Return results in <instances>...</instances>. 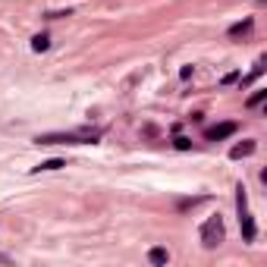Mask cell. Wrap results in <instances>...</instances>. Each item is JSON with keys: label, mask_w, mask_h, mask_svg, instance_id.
Here are the masks:
<instances>
[{"label": "cell", "mask_w": 267, "mask_h": 267, "mask_svg": "<svg viewBox=\"0 0 267 267\" xmlns=\"http://www.w3.org/2000/svg\"><path fill=\"white\" fill-rule=\"evenodd\" d=\"M101 132L91 129V132H48V135H38L35 142L38 145H88V142H98Z\"/></svg>", "instance_id": "obj_1"}, {"label": "cell", "mask_w": 267, "mask_h": 267, "mask_svg": "<svg viewBox=\"0 0 267 267\" xmlns=\"http://www.w3.org/2000/svg\"><path fill=\"white\" fill-rule=\"evenodd\" d=\"M236 208H239L242 236H245V242H251V239H255V220H251V214H249V198H245V189H242V185L236 189Z\"/></svg>", "instance_id": "obj_2"}, {"label": "cell", "mask_w": 267, "mask_h": 267, "mask_svg": "<svg viewBox=\"0 0 267 267\" xmlns=\"http://www.w3.org/2000/svg\"><path fill=\"white\" fill-rule=\"evenodd\" d=\"M201 242L208 245V249H214V245L223 242V220H220V217L204 220V226H201Z\"/></svg>", "instance_id": "obj_3"}, {"label": "cell", "mask_w": 267, "mask_h": 267, "mask_svg": "<svg viewBox=\"0 0 267 267\" xmlns=\"http://www.w3.org/2000/svg\"><path fill=\"white\" fill-rule=\"evenodd\" d=\"M236 129H239L236 123H220V126H211V129L204 132V138H208V142H223V138L236 135Z\"/></svg>", "instance_id": "obj_4"}, {"label": "cell", "mask_w": 267, "mask_h": 267, "mask_svg": "<svg viewBox=\"0 0 267 267\" xmlns=\"http://www.w3.org/2000/svg\"><path fill=\"white\" fill-rule=\"evenodd\" d=\"M255 148H258L255 142H242V145H236V148L230 151V157H233V160H239V157H249V154H255Z\"/></svg>", "instance_id": "obj_5"}, {"label": "cell", "mask_w": 267, "mask_h": 267, "mask_svg": "<svg viewBox=\"0 0 267 267\" xmlns=\"http://www.w3.org/2000/svg\"><path fill=\"white\" fill-rule=\"evenodd\" d=\"M148 261L151 264H167V261H170V255H167V249H151L148 251Z\"/></svg>", "instance_id": "obj_6"}, {"label": "cell", "mask_w": 267, "mask_h": 267, "mask_svg": "<svg viewBox=\"0 0 267 267\" xmlns=\"http://www.w3.org/2000/svg\"><path fill=\"white\" fill-rule=\"evenodd\" d=\"M60 167H66V164H63V160H60V157H50V160H44V164H38L35 170L41 173V170H60Z\"/></svg>", "instance_id": "obj_7"}, {"label": "cell", "mask_w": 267, "mask_h": 267, "mask_svg": "<svg viewBox=\"0 0 267 267\" xmlns=\"http://www.w3.org/2000/svg\"><path fill=\"white\" fill-rule=\"evenodd\" d=\"M32 48H35V50H48L50 48V38L48 35H35V38H32Z\"/></svg>", "instance_id": "obj_8"}, {"label": "cell", "mask_w": 267, "mask_h": 267, "mask_svg": "<svg viewBox=\"0 0 267 267\" xmlns=\"http://www.w3.org/2000/svg\"><path fill=\"white\" fill-rule=\"evenodd\" d=\"M249 29H251V19H245V22L233 25V29H230V35H233V38H239V35H242V32H249Z\"/></svg>", "instance_id": "obj_9"}, {"label": "cell", "mask_w": 267, "mask_h": 267, "mask_svg": "<svg viewBox=\"0 0 267 267\" xmlns=\"http://www.w3.org/2000/svg\"><path fill=\"white\" fill-rule=\"evenodd\" d=\"M264 95H267V91H255V95L249 98V107H258V104L264 101Z\"/></svg>", "instance_id": "obj_10"}, {"label": "cell", "mask_w": 267, "mask_h": 267, "mask_svg": "<svg viewBox=\"0 0 267 267\" xmlns=\"http://www.w3.org/2000/svg\"><path fill=\"white\" fill-rule=\"evenodd\" d=\"M176 148H179V151H189V148H192V142H189V138H183V135H179V138H176Z\"/></svg>", "instance_id": "obj_11"}, {"label": "cell", "mask_w": 267, "mask_h": 267, "mask_svg": "<svg viewBox=\"0 0 267 267\" xmlns=\"http://www.w3.org/2000/svg\"><path fill=\"white\" fill-rule=\"evenodd\" d=\"M6 261H10V258H6V255H0V264H6Z\"/></svg>", "instance_id": "obj_12"}]
</instances>
